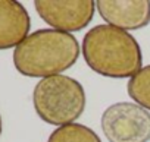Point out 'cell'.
I'll list each match as a JSON object with an SVG mask.
<instances>
[{"label": "cell", "instance_id": "cell-3", "mask_svg": "<svg viewBox=\"0 0 150 142\" xmlns=\"http://www.w3.org/2000/svg\"><path fill=\"white\" fill-rule=\"evenodd\" d=\"M33 104L37 116L53 126L71 125L86 110L84 87L71 76L54 75L34 87Z\"/></svg>", "mask_w": 150, "mask_h": 142}, {"label": "cell", "instance_id": "cell-4", "mask_svg": "<svg viewBox=\"0 0 150 142\" xmlns=\"http://www.w3.org/2000/svg\"><path fill=\"white\" fill-rule=\"evenodd\" d=\"M102 130L109 142H149L150 111L135 103H116L102 114Z\"/></svg>", "mask_w": 150, "mask_h": 142}, {"label": "cell", "instance_id": "cell-9", "mask_svg": "<svg viewBox=\"0 0 150 142\" xmlns=\"http://www.w3.org/2000/svg\"><path fill=\"white\" fill-rule=\"evenodd\" d=\"M127 91L135 104L150 111V64L141 67L140 72L128 81Z\"/></svg>", "mask_w": 150, "mask_h": 142}, {"label": "cell", "instance_id": "cell-2", "mask_svg": "<svg viewBox=\"0 0 150 142\" xmlns=\"http://www.w3.org/2000/svg\"><path fill=\"white\" fill-rule=\"evenodd\" d=\"M80 57V44L72 34L53 28L37 29L15 50L13 64L28 78H49L71 69Z\"/></svg>", "mask_w": 150, "mask_h": 142}, {"label": "cell", "instance_id": "cell-1", "mask_svg": "<svg viewBox=\"0 0 150 142\" xmlns=\"http://www.w3.org/2000/svg\"><path fill=\"white\" fill-rule=\"evenodd\" d=\"M81 50L88 67L106 78L131 79L143 66L137 40L128 31L108 24L93 27L84 35Z\"/></svg>", "mask_w": 150, "mask_h": 142}, {"label": "cell", "instance_id": "cell-7", "mask_svg": "<svg viewBox=\"0 0 150 142\" xmlns=\"http://www.w3.org/2000/svg\"><path fill=\"white\" fill-rule=\"evenodd\" d=\"M31 19L16 0H0V50L16 48L30 34Z\"/></svg>", "mask_w": 150, "mask_h": 142}, {"label": "cell", "instance_id": "cell-5", "mask_svg": "<svg viewBox=\"0 0 150 142\" xmlns=\"http://www.w3.org/2000/svg\"><path fill=\"white\" fill-rule=\"evenodd\" d=\"M40 18L63 32H75L84 29L93 19L96 2L93 0H37L34 2Z\"/></svg>", "mask_w": 150, "mask_h": 142}, {"label": "cell", "instance_id": "cell-6", "mask_svg": "<svg viewBox=\"0 0 150 142\" xmlns=\"http://www.w3.org/2000/svg\"><path fill=\"white\" fill-rule=\"evenodd\" d=\"M96 9L108 25L124 31L140 29L150 22L149 0H99Z\"/></svg>", "mask_w": 150, "mask_h": 142}, {"label": "cell", "instance_id": "cell-10", "mask_svg": "<svg viewBox=\"0 0 150 142\" xmlns=\"http://www.w3.org/2000/svg\"><path fill=\"white\" fill-rule=\"evenodd\" d=\"M2 129H3V125H2V116H0V135H2Z\"/></svg>", "mask_w": 150, "mask_h": 142}, {"label": "cell", "instance_id": "cell-8", "mask_svg": "<svg viewBox=\"0 0 150 142\" xmlns=\"http://www.w3.org/2000/svg\"><path fill=\"white\" fill-rule=\"evenodd\" d=\"M47 142H102L99 135L86 125L71 123L54 129Z\"/></svg>", "mask_w": 150, "mask_h": 142}]
</instances>
